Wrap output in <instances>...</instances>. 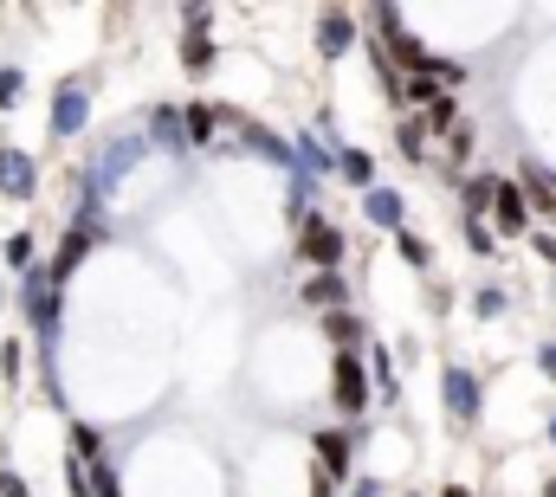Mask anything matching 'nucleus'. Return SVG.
I'll use <instances>...</instances> for the list:
<instances>
[{
  "instance_id": "1",
  "label": "nucleus",
  "mask_w": 556,
  "mask_h": 497,
  "mask_svg": "<svg viewBox=\"0 0 556 497\" xmlns=\"http://www.w3.org/2000/svg\"><path fill=\"white\" fill-rule=\"evenodd\" d=\"M330 400H337L343 420H363L369 413V362L356 349H337L330 356Z\"/></svg>"
},
{
  "instance_id": "2",
  "label": "nucleus",
  "mask_w": 556,
  "mask_h": 497,
  "mask_svg": "<svg viewBox=\"0 0 556 497\" xmlns=\"http://www.w3.org/2000/svg\"><path fill=\"white\" fill-rule=\"evenodd\" d=\"M343 246H350V240H343V227H330L324 214H311V220L298 227V258H304V265H317V271H337V265H343Z\"/></svg>"
},
{
  "instance_id": "3",
  "label": "nucleus",
  "mask_w": 556,
  "mask_h": 497,
  "mask_svg": "<svg viewBox=\"0 0 556 497\" xmlns=\"http://www.w3.org/2000/svg\"><path fill=\"white\" fill-rule=\"evenodd\" d=\"M98 240H104V227H98V220H72V233L59 240L52 265H46V278H52V284H65V278H72V271L91 258V246H98Z\"/></svg>"
},
{
  "instance_id": "4",
  "label": "nucleus",
  "mask_w": 556,
  "mask_h": 497,
  "mask_svg": "<svg viewBox=\"0 0 556 497\" xmlns=\"http://www.w3.org/2000/svg\"><path fill=\"white\" fill-rule=\"evenodd\" d=\"M85 117H91V98H85V85H59V98H52V117H46L52 142H72V136L85 129Z\"/></svg>"
},
{
  "instance_id": "5",
  "label": "nucleus",
  "mask_w": 556,
  "mask_h": 497,
  "mask_svg": "<svg viewBox=\"0 0 556 497\" xmlns=\"http://www.w3.org/2000/svg\"><path fill=\"white\" fill-rule=\"evenodd\" d=\"M440 394H446V413H453L459 426H472V420H479V374H472V369H459V362H453V369L440 374Z\"/></svg>"
},
{
  "instance_id": "6",
  "label": "nucleus",
  "mask_w": 556,
  "mask_h": 497,
  "mask_svg": "<svg viewBox=\"0 0 556 497\" xmlns=\"http://www.w3.org/2000/svg\"><path fill=\"white\" fill-rule=\"evenodd\" d=\"M33 188H39V175H33V155L0 142V201H33Z\"/></svg>"
},
{
  "instance_id": "7",
  "label": "nucleus",
  "mask_w": 556,
  "mask_h": 497,
  "mask_svg": "<svg viewBox=\"0 0 556 497\" xmlns=\"http://www.w3.org/2000/svg\"><path fill=\"white\" fill-rule=\"evenodd\" d=\"M350 46H356V13L324 7V13H317V52H324V59H343Z\"/></svg>"
},
{
  "instance_id": "8",
  "label": "nucleus",
  "mask_w": 556,
  "mask_h": 497,
  "mask_svg": "<svg viewBox=\"0 0 556 497\" xmlns=\"http://www.w3.org/2000/svg\"><path fill=\"white\" fill-rule=\"evenodd\" d=\"M525 227H531L525 188L518 181H498V194H492V233H525Z\"/></svg>"
},
{
  "instance_id": "9",
  "label": "nucleus",
  "mask_w": 556,
  "mask_h": 497,
  "mask_svg": "<svg viewBox=\"0 0 556 497\" xmlns=\"http://www.w3.org/2000/svg\"><path fill=\"white\" fill-rule=\"evenodd\" d=\"M317 459H324V466H317L324 479H350V472H356V446H350V433H337V426L317 433Z\"/></svg>"
},
{
  "instance_id": "10",
  "label": "nucleus",
  "mask_w": 556,
  "mask_h": 497,
  "mask_svg": "<svg viewBox=\"0 0 556 497\" xmlns=\"http://www.w3.org/2000/svg\"><path fill=\"white\" fill-rule=\"evenodd\" d=\"M363 214H369L376 227H389V233L408 227V201H402L395 188H369V194H363Z\"/></svg>"
},
{
  "instance_id": "11",
  "label": "nucleus",
  "mask_w": 556,
  "mask_h": 497,
  "mask_svg": "<svg viewBox=\"0 0 556 497\" xmlns=\"http://www.w3.org/2000/svg\"><path fill=\"white\" fill-rule=\"evenodd\" d=\"M214 59H220V46H214L201 26H194V33H181V72H188V78H207V72H214Z\"/></svg>"
},
{
  "instance_id": "12",
  "label": "nucleus",
  "mask_w": 556,
  "mask_h": 497,
  "mask_svg": "<svg viewBox=\"0 0 556 497\" xmlns=\"http://www.w3.org/2000/svg\"><path fill=\"white\" fill-rule=\"evenodd\" d=\"M304 304H317L324 317H330V310H343V304H350V284H343V271H317V278L304 284Z\"/></svg>"
},
{
  "instance_id": "13",
  "label": "nucleus",
  "mask_w": 556,
  "mask_h": 497,
  "mask_svg": "<svg viewBox=\"0 0 556 497\" xmlns=\"http://www.w3.org/2000/svg\"><path fill=\"white\" fill-rule=\"evenodd\" d=\"M518 188H525L531 214H551V220H556V175H544L538 162H525V181H518Z\"/></svg>"
},
{
  "instance_id": "14",
  "label": "nucleus",
  "mask_w": 556,
  "mask_h": 497,
  "mask_svg": "<svg viewBox=\"0 0 556 497\" xmlns=\"http://www.w3.org/2000/svg\"><path fill=\"white\" fill-rule=\"evenodd\" d=\"M214 124H220V111L194 98V104L181 111V129H188V149H207V142H214Z\"/></svg>"
},
{
  "instance_id": "15",
  "label": "nucleus",
  "mask_w": 556,
  "mask_h": 497,
  "mask_svg": "<svg viewBox=\"0 0 556 497\" xmlns=\"http://www.w3.org/2000/svg\"><path fill=\"white\" fill-rule=\"evenodd\" d=\"M324 336H330L337 349H363V336H369V330H363V317H356V310H330V317H324Z\"/></svg>"
},
{
  "instance_id": "16",
  "label": "nucleus",
  "mask_w": 556,
  "mask_h": 497,
  "mask_svg": "<svg viewBox=\"0 0 556 497\" xmlns=\"http://www.w3.org/2000/svg\"><path fill=\"white\" fill-rule=\"evenodd\" d=\"M149 129H155V142H162V149H175V155L188 149V129H181V117H175L168 104H155V111H149Z\"/></svg>"
},
{
  "instance_id": "17",
  "label": "nucleus",
  "mask_w": 556,
  "mask_h": 497,
  "mask_svg": "<svg viewBox=\"0 0 556 497\" xmlns=\"http://www.w3.org/2000/svg\"><path fill=\"white\" fill-rule=\"evenodd\" d=\"M395 252H402V265H408V271H433V246H427L420 233H408V227L395 233Z\"/></svg>"
},
{
  "instance_id": "18",
  "label": "nucleus",
  "mask_w": 556,
  "mask_h": 497,
  "mask_svg": "<svg viewBox=\"0 0 556 497\" xmlns=\"http://www.w3.org/2000/svg\"><path fill=\"white\" fill-rule=\"evenodd\" d=\"M337 175L356 181V188H376V162H369L363 149H343V155H337Z\"/></svg>"
},
{
  "instance_id": "19",
  "label": "nucleus",
  "mask_w": 556,
  "mask_h": 497,
  "mask_svg": "<svg viewBox=\"0 0 556 497\" xmlns=\"http://www.w3.org/2000/svg\"><path fill=\"white\" fill-rule=\"evenodd\" d=\"M492 194H498V175H472V181H466V220H485Z\"/></svg>"
},
{
  "instance_id": "20",
  "label": "nucleus",
  "mask_w": 556,
  "mask_h": 497,
  "mask_svg": "<svg viewBox=\"0 0 556 497\" xmlns=\"http://www.w3.org/2000/svg\"><path fill=\"white\" fill-rule=\"evenodd\" d=\"M39 240H33V233H7V246H0V258H7V265H13V271H33V265H39Z\"/></svg>"
},
{
  "instance_id": "21",
  "label": "nucleus",
  "mask_w": 556,
  "mask_h": 497,
  "mask_svg": "<svg viewBox=\"0 0 556 497\" xmlns=\"http://www.w3.org/2000/svg\"><path fill=\"white\" fill-rule=\"evenodd\" d=\"M420 124H427V129H446V136H453V129H459V104H453V91H440V98L427 104V117H420Z\"/></svg>"
},
{
  "instance_id": "22",
  "label": "nucleus",
  "mask_w": 556,
  "mask_h": 497,
  "mask_svg": "<svg viewBox=\"0 0 556 497\" xmlns=\"http://www.w3.org/2000/svg\"><path fill=\"white\" fill-rule=\"evenodd\" d=\"M395 149H402L408 162H420V155H427V124H420V117H408V124L395 129Z\"/></svg>"
},
{
  "instance_id": "23",
  "label": "nucleus",
  "mask_w": 556,
  "mask_h": 497,
  "mask_svg": "<svg viewBox=\"0 0 556 497\" xmlns=\"http://www.w3.org/2000/svg\"><path fill=\"white\" fill-rule=\"evenodd\" d=\"M466 240H472V252H479V258H498V233H492L485 220H466Z\"/></svg>"
},
{
  "instance_id": "24",
  "label": "nucleus",
  "mask_w": 556,
  "mask_h": 497,
  "mask_svg": "<svg viewBox=\"0 0 556 497\" xmlns=\"http://www.w3.org/2000/svg\"><path fill=\"white\" fill-rule=\"evenodd\" d=\"M505 304H511V297H505L498 284H485V291L472 297V310H479V317H505Z\"/></svg>"
},
{
  "instance_id": "25",
  "label": "nucleus",
  "mask_w": 556,
  "mask_h": 497,
  "mask_svg": "<svg viewBox=\"0 0 556 497\" xmlns=\"http://www.w3.org/2000/svg\"><path fill=\"white\" fill-rule=\"evenodd\" d=\"M20 91H26V78H20L13 65H0V111H13V104H20Z\"/></svg>"
},
{
  "instance_id": "26",
  "label": "nucleus",
  "mask_w": 556,
  "mask_h": 497,
  "mask_svg": "<svg viewBox=\"0 0 556 497\" xmlns=\"http://www.w3.org/2000/svg\"><path fill=\"white\" fill-rule=\"evenodd\" d=\"M65 485H72V497H91V466L85 459H65Z\"/></svg>"
},
{
  "instance_id": "27",
  "label": "nucleus",
  "mask_w": 556,
  "mask_h": 497,
  "mask_svg": "<svg viewBox=\"0 0 556 497\" xmlns=\"http://www.w3.org/2000/svg\"><path fill=\"white\" fill-rule=\"evenodd\" d=\"M446 149H453V162H466V155H472V124L453 129V136H446Z\"/></svg>"
},
{
  "instance_id": "28",
  "label": "nucleus",
  "mask_w": 556,
  "mask_h": 497,
  "mask_svg": "<svg viewBox=\"0 0 556 497\" xmlns=\"http://www.w3.org/2000/svg\"><path fill=\"white\" fill-rule=\"evenodd\" d=\"M20 356H26V343H7V349H0V374H7V381H20Z\"/></svg>"
},
{
  "instance_id": "29",
  "label": "nucleus",
  "mask_w": 556,
  "mask_h": 497,
  "mask_svg": "<svg viewBox=\"0 0 556 497\" xmlns=\"http://www.w3.org/2000/svg\"><path fill=\"white\" fill-rule=\"evenodd\" d=\"M0 497H33V492H26V479H20V472H7V466H0Z\"/></svg>"
},
{
  "instance_id": "30",
  "label": "nucleus",
  "mask_w": 556,
  "mask_h": 497,
  "mask_svg": "<svg viewBox=\"0 0 556 497\" xmlns=\"http://www.w3.org/2000/svg\"><path fill=\"white\" fill-rule=\"evenodd\" d=\"M538 369H544V374L556 381V343H544V349H538Z\"/></svg>"
},
{
  "instance_id": "31",
  "label": "nucleus",
  "mask_w": 556,
  "mask_h": 497,
  "mask_svg": "<svg viewBox=\"0 0 556 497\" xmlns=\"http://www.w3.org/2000/svg\"><path fill=\"white\" fill-rule=\"evenodd\" d=\"M538 252H544V258L556 265V233H538Z\"/></svg>"
},
{
  "instance_id": "32",
  "label": "nucleus",
  "mask_w": 556,
  "mask_h": 497,
  "mask_svg": "<svg viewBox=\"0 0 556 497\" xmlns=\"http://www.w3.org/2000/svg\"><path fill=\"white\" fill-rule=\"evenodd\" d=\"M311 497H330V479L324 472H311Z\"/></svg>"
},
{
  "instance_id": "33",
  "label": "nucleus",
  "mask_w": 556,
  "mask_h": 497,
  "mask_svg": "<svg viewBox=\"0 0 556 497\" xmlns=\"http://www.w3.org/2000/svg\"><path fill=\"white\" fill-rule=\"evenodd\" d=\"M350 497H382V485H369V479H363V485H356Z\"/></svg>"
},
{
  "instance_id": "34",
  "label": "nucleus",
  "mask_w": 556,
  "mask_h": 497,
  "mask_svg": "<svg viewBox=\"0 0 556 497\" xmlns=\"http://www.w3.org/2000/svg\"><path fill=\"white\" fill-rule=\"evenodd\" d=\"M440 497H472V492H466V485H446V492H440Z\"/></svg>"
},
{
  "instance_id": "35",
  "label": "nucleus",
  "mask_w": 556,
  "mask_h": 497,
  "mask_svg": "<svg viewBox=\"0 0 556 497\" xmlns=\"http://www.w3.org/2000/svg\"><path fill=\"white\" fill-rule=\"evenodd\" d=\"M544 497H556V479H551V485H544Z\"/></svg>"
},
{
  "instance_id": "36",
  "label": "nucleus",
  "mask_w": 556,
  "mask_h": 497,
  "mask_svg": "<svg viewBox=\"0 0 556 497\" xmlns=\"http://www.w3.org/2000/svg\"><path fill=\"white\" fill-rule=\"evenodd\" d=\"M551 439H556V413H551Z\"/></svg>"
}]
</instances>
